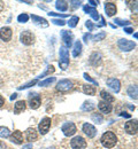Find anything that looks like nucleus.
I'll list each match as a JSON object with an SVG mask.
<instances>
[{"label": "nucleus", "mask_w": 138, "mask_h": 149, "mask_svg": "<svg viewBox=\"0 0 138 149\" xmlns=\"http://www.w3.org/2000/svg\"><path fill=\"white\" fill-rule=\"evenodd\" d=\"M114 22H115L116 24H118V25H122V26L130 25V23H131V22H129V21H123V19H115Z\"/></svg>", "instance_id": "f704fd0d"}, {"label": "nucleus", "mask_w": 138, "mask_h": 149, "mask_svg": "<svg viewBox=\"0 0 138 149\" xmlns=\"http://www.w3.org/2000/svg\"><path fill=\"white\" fill-rule=\"evenodd\" d=\"M100 141H101V143H102L104 147H106V148H112V147H114V146L116 145L118 139H116V135H115L113 132H106V133L102 134Z\"/></svg>", "instance_id": "f257e3e1"}, {"label": "nucleus", "mask_w": 138, "mask_h": 149, "mask_svg": "<svg viewBox=\"0 0 138 149\" xmlns=\"http://www.w3.org/2000/svg\"><path fill=\"white\" fill-rule=\"evenodd\" d=\"M25 135H27V139H28V141H35L36 139H37V132L35 129H28L27 132H25Z\"/></svg>", "instance_id": "6ab92c4d"}, {"label": "nucleus", "mask_w": 138, "mask_h": 149, "mask_svg": "<svg viewBox=\"0 0 138 149\" xmlns=\"http://www.w3.org/2000/svg\"><path fill=\"white\" fill-rule=\"evenodd\" d=\"M20 40L22 44H24V45H27V46H30V45H32V44L35 42V35H34L31 31L25 30V31L21 32Z\"/></svg>", "instance_id": "7ed1b4c3"}, {"label": "nucleus", "mask_w": 138, "mask_h": 149, "mask_svg": "<svg viewBox=\"0 0 138 149\" xmlns=\"http://www.w3.org/2000/svg\"><path fill=\"white\" fill-rule=\"evenodd\" d=\"M71 88H73V81L69 79H62L57 85V90L60 92H68Z\"/></svg>", "instance_id": "0eeeda50"}, {"label": "nucleus", "mask_w": 138, "mask_h": 149, "mask_svg": "<svg viewBox=\"0 0 138 149\" xmlns=\"http://www.w3.org/2000/svg\"><path fill=\"white\" fill-rule=\"evenodd\" d=\"M47 149H55L54 147H50V148H47Z\"/></svg>", "instance_id": "864d4df0"}, {"label": "nucleus", "mask_w": 138, "mask_h": 149, "mask_svg": "<svg viewBox=\"0 0 138 149\" xmlns=\"http://www.w3.org/2000/svg\"><path fill=\"white\" fill-rule=\"evenodd\" d=\"M39 106H40V97L37 94H35V96L32 99H30V107L32 109H37V108H39Z\"/></svg>", "instance_id": "412c9836"}, {"label": "nucleus", "mask_w": 138, "mask_h": 149, "mask_svg": "<svg viewBox=\"0 0 138 149\" xmlns=\"http://www.w3.org/2000/svg\"><path fill=\"white\" fill-rule=\"evenodd\" d=\"M100 62H101V54L97 53V52L92 53V55L90 56V63L93 65H98L100 64Z\"/></svg>", "instance_id": "a211bd4d"}, {"label": "nucleus", "mask_w": 138, "mask_h": 149, "mask_svg": "<svg viewBox=\"0 0 138 149\" xmlns=\"http://www.w3.org/2000/svg\"><path fill=\"white\" fill-rule=\"evenodd\" d=\"M37 81H38V79L30 80L29 83H27V84H24V85H22V86H19V90H25V88H29V87H31V86L36 85V84H37Z\"/></svg>", "instance_id": "2f4dec72"}, {"label": "nucleus", "mask_w": 138, "mask_h": 149, "mask_svg": "<svg viewBox=\"0 0 138 149\" xmlns=\"http://www.w3.org/2000/svg\"><path fill=\"white\" fill-rule=\"evenodd\" d=\"M70 146L73 149H85L86 148V141L82 136H75L70 141Z\"/></svg>", "instance_id": "39448f33"}, {"label": "nucleus", "mask_w": 138, "mask_h": 149, "mask_svg": "<svg viewBox=\"0 0 138 149\" xmlns=\"http://www.w3.org/2000/svg\"><path fill=\"white\" fill-rule=\"evenodd\" d=\"M83 132H84L89 138H95L96 134H97L96 127H95L93 125L89 124V123H85V124L83 125Z\"/></svg>", "instance_id": "f8f14e48"}, {"label": "nucleus", "mask_w": 138, "mask_h": 149, "mask_svg": "<svg viewBox=\"0 0 138 149\" xmlns=\"http://www.w3.org/2000/svg\"><path fill=\"white\" fill-rule=\"evenodd\" d=\"M52 23L55 25H60V26H63L66 24V22L63 19H52Z\"/></svg>", "instance_id": "ea45409f"}, {"label": "nucleus", "mask_w": 138, "mask_h": 149, "mask_svg": "<svg viewBox=\"0 0 138 149\" xmlns=\"http://www.w3.org/2000/svg\"><path fill=\"white\" fill-rule=\"evenodd\" d=\"M61 130H62L63 134H64L66 136H71V135H74V134L76 133V126H75L74 123L67 122V123H64V124L62 125Z\"/></svg>", "instance_id": "423d86ee"}, {"label": "nucleus", "mask_w": 138, "mask_h": 149, "mask_svg": "<svg viewBox=\"0 0 138 149\" xmlns=\"http://www.w3.org/2000/svg\"><path fill=\"white\" fill-rule=\"evenodd\" d=\"M55 8L60 12H66L68 9V2L67 1H57L55 2Z\"/></svg>", "instance_id": "5701e85b"}, {"label": "nucleus", "mask_w": 138, "mask_h": 149, "mask_svg": "<svg viewBox=\"0 0 138 149\" xmlns=\"http://www.w3.org/2000/svg\"><path fill=\"white\" fill-rule=\"evenodd\" d=\"M59 54H60V61H59L60 68L62 70H66L67 67L69 65V52L64 47H61L59 51Z\"/></svg>", "instance_id": "f03ea898"}, {"label": "nucleus", "mask_w": 138, "mask_h": 149, "mask_svg": "<svg viewBox=\"0 0 138 149\" xmlns=\"http://www.w3.org/2000/svg\"><path fill=\"white\" fill-rule=\"evenodd\" d=\"M134 37L137 39V38H138V35H137V33H134Z\"/></svg>", "instance_id": "603ef678"}, {"label": "nucleus", "mask_w": 138, "mask_h": 149, "mask_svg": "<svg viewBox=\"0 0 138 149\" xmlns=\"http://www.w3.org/2000/svg\"><path fill=\"white\" fill-rule=\"evenodd\" d=\"M23 149H32V143H29V145H24Z\"/></svg>", "instance_id": "49530a36"}, {"label": "nucleus", "mask_w": 138, "mask_h": 149, "mask_svg": "<svg viewBox=\"0 0 138 149\" xmlns=\"http://www.w3.org/2000/svg\"><path fill=\"white\" fill-rule=\"evenodd\" d=\"M82 53V42L81 40H76L74 44V49H73V56L77 57Z\"/></svg>", "instance_id": "aec40b11"}, {"label": "nucleus", "mask_w": 138, "mask_h": 149, "mask_svg": "<svg viewBox=\"0 0 138 149\" xmlns=\"http://www.w3.org/2000/svg\"><path fill=\"white\" fill-rule=\"evenodd\" d=\"M61 37H62V42L64 45V47H70L73 44V33L67 31V30H62L61 31Z\"/></svg>", "instance_id": "1a4fd4ad"}, {"label": "nucleus", "mask_w": 138, "mask_h": 149, "mask_svg": "<svg viewBox=\"0 0 138 149\" xmlns=\"http://www.w3.org/2000/svg\"><path fill=\"white\" fill-rule=\"evenodd\" d=\"M51 127V118L48 117H45L41 119V122L39 123V126H38V130H39V133L41 135H45L48 130Z\"/></svg>", "instance_id": "6e6552de"}, {"label": "nucleus", "mask_w": 138, "mask_h": 149, "mask_svg": "<svg viewBox=\"0 0 138 149\" xmlns=\"http://www.w3.org/2000/svg\"><path fill=\"white\" fill-rule=\"evenodd\" d=\"M100 95H101V97L104 99V101H106V102H108V103H111V102L114 101V96L111 95V94L108 93V92H106V91H101V92H100Z\"/></svg>", "instance_id": "a878e982"}, {"label": "nucleus", "mask_w": 138, "mask_h": 149, "mask_svg": "<svg viewBox=\"0 0 138 149\" xmlns=\"http://www.w3.org/2000/svg\"><path fill=\"white\" fill-rule=\"evenodd\" d=\"M83 92L85 94H88V95H95L96 88H95V86L86 84V85H83Z\"/></svg>", "instance_id": "b1692460"}, {"label": "nucleus", "mask_w": 138, "mask_h": 149, "mask_svg": "<svg viewBox=\"0 0 138 149\" xmlns=\"http://www.w3.org/2000/svg\"><path fill=\"white\" fill-rule=\"evenodd\" d=\"M16 97H18V94H16V93H14V94H13V95H12V96H11V100L13 101V100H14V99H16Z\"/></svg>", "instance_id": "09e8293b"}, {"label": "nucleus", "mask_w": 138, "mask_h": 149, "mask_svg": "<svg viewBox=\"0 0 138 149\" xmlns=\"http://www.w3.org/2000/svg\"><path fill=\"white\" fill-rule=\"evenodd\" d=\"M118 48L123 52H130L132 51L135 47H136V44L131 40H128V39H120L118 42Z\"/></svg>", "instance_id": "20e7f679"}, {"label": "nucleus", "mask_w": 138, "mask_h": 149, "mask_svg": "<svg viewBox=\"0 0 138 149\" xmlns=\"http://www.w3.org/2000/svg\"><path fill=\"white\" fill-rule=\"evenodd\" d=\"M53 72H54V67H53V65H48V67L46 68V70H45L43 74H40L38 78H44L45 76H48V74H53Z\"/></svg>", "instance_id": "7c9ffc66"}, {"label": "nucleus", "mask_w": 138, "mask_h": 149, "mask_svg": "<svg viewBox=\"0 0 138 149\" xmlns=\"http://www.w3.org/2000/svg\"><path fill=\"white\" fill-rule=\"evenodd\" d=\"M84 78H85L86 80H89L90 83H92L93 85H96V86H98V83H97V80H95V79H92V78H91V77H90V76H89V74H84Z\"/></svg>", "instance_id": "58836bf2"}, {"label": "nucleus", "mask_w": 138, "mask_h": 149, "mask_svg": "<svg viewBox=\"0 0 138 149\" xmlns=\"http://www.w3.org/2000/svg\"><path fill=\"white\" fill-rule=\"evenodd\" d=\"M98 108L100 109V111L104 113H109L112 111V104L106 101H100L98 103Z\"/></svg>", "instance_id": "dca6fc26"}, {"label": "nucleus", "mask_w": 138, "mask_h": 149, "mask_svg": "<svg viewBox=\"0 0 138 149\" xmlns=\"http://www.w3.org/2000/svg\"><path fill=\"white\" fill-rule=\"evenodd\" d=\"M107 86L113 90L115 93L120 92V87H121V84H120V80L116 78H108L107 79Z\"/></svg>", "instance_id": "9b49d317"}, {"label": "nucleus", "mask_w": 138, "mask_h": 149, "mask_svg": "<svg viewBox=\"0 0 138 149\" xmlns=\"http://www.w3.org/2000/svg\"><path fill=\"white\" fill-rule=\"evenodd\" d=\"M31 19L35 24L39 25V26H43V28H47L48 26V22L45 19L40 17V16H37V15H31Z\"/></svg>", "instance_id": "2eb2a0df"}, {"label": "nucleus", "mask_w": 138, "mask_h": 149, "mask_svg": "<svg viewBox=\"0 0 138 149\" xmlns=\"http://www.w3.org/2000/svg\"><path fill=\"white\" fill-rule=\"evenodd\" d=\"M85 26L88 28V30H89V31H92V30L96 28V25H95L91 21H86V22H85Z\"/></svg>", "instance_id": "e433bc0d"}, {"label": "nucleus", "mask_w": 138, "mask_h": 149, "mask_svg": "<svg viewBox=\"0 0 138 149\" xmlns=\"http://www.w3.org/2000/svg\"><path fill=\"white\" fill-rule=\"evenodd\" d=\"M55 81V77H50V78H47V79H45V80H43V81H40L39 85L40 87H44V86H47V85H51L52 83H54Z\"/></svg>", "instance_id": "cd10ccee"}, {"label": "nucleus", "mask_w": 138, "mask_h": 149, "mask_svg": "<svg viewBox=\"0 0 138 149\" xmlns=\"http://www.w3.org/2000/svg\"><path fill=\"white\" fill-rule=\"evenodd\" d=\"M48 15H50V16H58V17H62V19L68 17V15H67V14H59V13H53V12H50V13H48Z\"/></svg>", "instance_id": "4c0bfd02"}, {"label": "nucleus", "mask_w": 138, "mask_h": 149, "mask_svg": "<svg viewBox=\"0 0 138 149\" xmlns=\"http://www.w3.org/2000/svg\"><path fill=\"white\" fill-rule=\"evenodd\" d=\"M128 94L130 95V97H132V99H135V100H137V86L136 85H132V86H129V88H128Z\"/></svg>", "instance_id": "bb28decb"}, {"label": "nucleus", "mask_w": 138, "mask_h": 149, "mask_svg": "<svg viewBox=\"0 0 138 149\" xmlns=\"http://www.w3.org/2000/svg\"><path fill=\"white\" fill-rule=\"evenodd\" d=\"M90 38H92L91 33H88V35H84V36H83V39H84V41H86V42H88V40H89Z\"/></svg>", "instance_id": "37998d69"}, {"label": "nucleus", "mask_w": 138, "mask_h": 149, "mask_svg": "<svg viewBox=\"0 0 138 149\" xmlns=\"http://www.w3.org/2000/svg\"><path fill=\"white\" fill-rule=\"evenodd\" d=\"M70 5L73 6V8H76V7H79L81 1H70Z\"/></svg>", "instance_id": "79ce46f5"}, {"label": "nucleus", "mask_w": 138, "mask_h": 149, "mask_svg": "<svg viewBox=\"0 0 138 149\" xmlns=\"http://www.w3.org/2000/svg\"><path fill=\"white\" fill-rule=\"evenodd\" d=\"M125 131L129 133V134H136L138 130V124H137V120L134 119V120H129L125 123Z\"/></svg>", "instance_id": "9d476101"}, {"label": "nucleus", "mask_w": 138, "mask_h": 149, "mask_svg": "<svg viewBox=\"0 0 138 149\" xmlns=\"http://www.w3.org/2000/svg\"><path fill=\"white\" fill-rule=\"evenodd\" d=\"M25 109V102L22 100V101H18L15 103V107H14V112L15 113H19V112L23 111Z\"/></svg>", "instance_id": "393cba45"}, {"label": "nucleus", "mask_w": 138, "mask_h": 149, "mask_svg": "<svg viewBox=\"0 0 138 149\" xmlns=\"http://www.w3.org/2000/svg\"><path fill=\"white\" fill-rule=\"evenodd\" d=\"M28 19H29V15L25 14V13H23V14H21V15L18 16V21H19L20 23H27Z\"/></svg>", "instance_id": "72a5a7b5"}, {"label": "nucleus", "mask_w": 138, "mask_h": 149, "mask_svg": "<svg viewBox=\"0 0 138 149\" xmlns=\"http://www.w3.org/2000/svg\"><path fill=\"white\" fill-rule=\"evenodd\" d=\"M106 37V32H104V31H101V32H99L98 35H96V36H93V39L96 40V41H100V40H102L104 38Z\"/></svg>", "instance_id": "c9c22d12"}, {"label": "nucleus", "mask_w": 138, "mask_h": 149, "mask_svg": "<svg viewBox=\"0 0 138 149\" xmlns=\"http://www.w3.org/2000/svg\"><path fill=\"white\" fill-rule=\"evenodd\" d=\"M121 116H123V117H128V118L130 117V115H129V113H125V112H122Z\"/></svg>", "instance_id": "8fccbe9b"}, {"label": "nucleus", "mask_w": 138, "mask_h": 149, "mask_svg": "<svg viewBox=\"0 0 138 149\" xmlns=\"http://www.w3.org/2000/svg\"><path fill=\"white\" fill-rule=\"evenodd\" d=\"M89 3H91L92 6H97L99 3V1H95V0H89Z\"/></svg>", "instance_id": "a18cd8bd"}, {"label": "nucleus", "mask_w": 138, "mask_h": 149, "mask_svg": "<svg viewBox=\"0 0 138 149\" xmlns=\"http://www.w3.org/2000/svg\"><path fill=\"white\" fill-rule=\"evenodd\" d=\"M79 19L77 16H73V17H70L69 21H68V25H69V28H75L76 25H77V23H78Z\"/></svg>", "instance_id": "473e14b6"}, {"label": "nucleus", "mask_w": 138, "mask_h": 149, "mask_svg": "<svg viewBox=\"0 0 138 149\" xmlns=\"http://www.w3.org/2000/svg\"><path fill=\"white\" fill-rule=\"evenodd\" d=\"M12 141L16 145H21L23 142V134L21 131H14L13 134H12Z\"/></svg>", "instance_id": "f3484780"}, {"label": "nucleus", "mask_w": 138, "mask_h": 149, "mask_svg": "<svg viewBox=\"0 0 138 149\" xmlns=\"http://www.w3.org/2000/svg\"><path fill=\"white\" fill-rule=\"evenodd\" d=\"M4 103H5V99L0 95V107H2V106H4Z\"/></svg>", "instance_id": "de8ad7c7"}, {"label": "nucleus", "mask_w": 138, "mask_h": 149, "mask_svg": "<svg viewBox=\"0 0 138 149\" xmlns=\"http://www.w3.org/2000/svg\"><path fill=\"white\" fill-rule=\"evenodd\" d=\"M12 35H13V31H12L11 28H8V26L1 28V30H0V38L4 41H9L12 39Z\"/></svg>", "instance_id": "ddd939ff"}, {"label": "nucleus", "mask_w": 138, "mask_h": 149, "mask_svg": "<svg viewBox=\"0 0 138 149\" xmlns=\"http://www.w3.org/2000/svg\"><path fill=\"white\" fill-rule=\"evenodd\" d=\"M124 31L127 33H132L134 32V29H131V28H124Z\"/></svg>", "instance_id": "c03bdc74"}, {"label": "nucleus", "mask_w": 138, "mask_h": 149, "mask_svg": "<svg viewBox=\"0 0 138 149\" xmlns=\"http://www.w3.org/2000/svg\"><path fill=\"white\" fill-rule=\"evenodd\" d=\"M95 108H96V106L93 104L92 101H85V102L82 104V107H81V109H82L83 111H91V110H93Z\"/></svg>", "instance_id": "4be33fe9"}, {"label": "nucleus", "mask_w": 138, "mask_h": 149, "mask_svg": "<svg viewBox=\"0 0 138 149\" xmlns=\"http://www.w3.org/2000/svg\"><path fill=\"white\" fill-rule=\"evenodd\" d=\"M90 15H91V17L95 19V21H98L99 17H100V16H99V14H98V12H97V9H95Z\"/></svg>", "instance_id": "a19ab883"}, {"label": "nucleus", "mask_w": 138, "mask_h": 149, "mask_svg": "<svg viewBox=\"0 0 138 149\" xmlns=\"http://www.w3.org/2000/svg\"><path fill=\"white\" fill-rule=\"evenodd\" d=\"M4 9V3H2V1H0V12Z\"/></svg>", "instance_id": "3c124183"}, {"label": "nucleus", "mask_w": 138, "mask_h": 149, "mask_svg": "<svg viewBox=\"0 0 138 149\" xmlns=\"http://www.w3.org/2000/svg\"><path fill=\"white\" fill-rule=\"evenodd\" d=\"M91 119H92L95 123H97V124H101V123L104 122V118H102V116H101L100 113H92Z\"/></svg>", "instance_id": "c756f323"}, {"label": "nucleus", "mask_w": 138, "mask_h": 149, "mask_svg": "<svg viewBox=\"0 0 138 149\" xmlns=\"http://www.w3.org/2000/svg\"><path fill=\"white\" fill-rule=\"evenodd\" d=\"M105 12L107 16H113L116 13V6L114 2H106L105 3Z\"/></svg>", "instance_id": "4468645a"}, {"label": "nucleus", "mask_w": 138, "mask_h": 149, "mask_svg": "<svg viewBox=\"0 0 138 149\" xmlns=\"http://www.w3.org/2000/svg\"><path fill=\"white\" fill-rule=\"evenodd\" d=\"M11 136V131L5 126H0V138H8Z\"/></svg>", "instance_id": "c85d7f7f"}]
</instances>
